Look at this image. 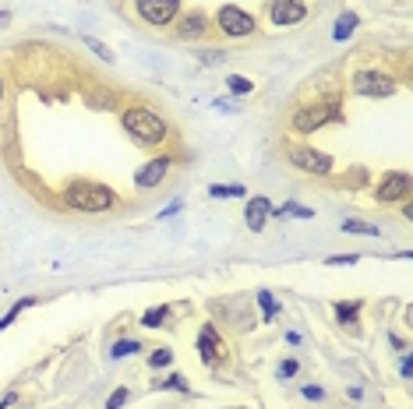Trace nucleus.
Returning <instances> with one entry per match:
<instances>
[{"instance_id": "nucleus-1", "label": "nucleus", "mask_w": 413, "mask_h": 409, "mask_svg": "<svg viewBox=\"0 0 413 409\" xmlns=\"http://www.w3.org/2000/svg\"><path fill=\"white\" fill-rule=\"evenodd\" d=\"M117 202H120L117 191L106 187V184H96V180H75V184L64 187V204L75 208V212H89V215H96V212L117 208Z\"/></svg>"}, {"instance_id": "nucleus-2", "label": "nucleus", "mask_w": 413, "mask_h": 409, "mask_svg": "<svg viewBox=\"0 0 413 409\" xmlns=\"http://www.w3.org/2000/svg\"><path fill=\"white\" fill-rule=\"evenodd\" d=\"M124 131L134 138V141H141V145H163L166 141V134H170V127H166V120L156 113V109H149V106H131V109H124Z\"/></svg>"}, {"instance_id": "nucleus-3", "label": "nucleus", "mask_w": 413, "mask_h": 409, "mask_svg": "<svg viewBox=\"0 0 413 409\" xmlns=\"http://www.w3.org/2000/svg\"><path fill=\"white\" fill-rule=\"evenodd\" d=\"M215 25H219V32L230 36V39H247V36H254V18H251L244 7H237V4H222V7L215 11Z\"/></svg>"}, {"instance_id": "nucleus-4", "label": "nucleus", "mask_w": 413, "mask_h": 409, "mask_svg": "<svg viewBox=\"0 0 413 409\" xmlns=\"http://www.w3.org/2000/svg\"><path fill=\"white\" fill-rule=\"evenodd\" d=\"M353 92L357 96H368V99H389L396 96V78L385 75V71H357L353 75Z\"/></svg>"}, {"instance_id": "nucleus-5", "label": "nucleus", "mask_w": 413, "mask_h": 409, "mask_svg": "<svg viewBox=\"0 0 413 409\" xmlns=\"http://www.w3.org/2000/svg\"><path fill=\"white\" fill-rule=\"evenodd\" d=\"M286 159L297 166V170H304V173H314V177H325V173H332V156H325L321 148H311V145H290L286 148Z\"/></svg>"}, {"instance_id": "nucleus-6", "label": "nucleus", "mask_w": 413, "mask_h": 409, "mask_svg": "<svg viewBox=\"0 0 413 409\" xmlns=\"http://www.w3.org/2000/svg\"><path fill=\"white\" fill-rule=\"evenodd\" d=\"M339 116V109L336 106H328V102H311V106H301L297 113H294V131L297 134H311V131H318V127H325L328 120H336Z\"/></svg>"}, {"instance_id": "nucleus-7", "label": "nucleus", "mask_w": 413, "mask_h": 409, "mask_svg": "<svg viewBox=\"0 0 413 409\" xmlns=\"http://www.w3.org/2000/svg\"><path fill=\"white\" fill-rule=\"evenodd\" d=\"M134 11H138L141 21L163 28V25L181 18V0H134Z\"/></svg>"}, {"instance_id": "nucleus-8", "label": "nucleus", "mask_w": 413, "mask_h": 409, "mask_svg": "<svg viewBox=\"0 0 413 409\" xmlns=\"http://www.w3.org/2000/svg\"><path fill=\"white\" fill-rule=\"evenodd\" d=\"M410 195V173L396 170V173H385V180L375 187V198L382 204H392V202H403Z\"/></svg>"}, {"instance_id": "nucleus-9", "label": "nucleus", "mask_w": 413, "mask_h": 409, "mask_svg": "<svg viewBox=\"0 0 413 409\" xmlns=\"http://www.w3.org/2000/svg\"><path fill=\"white\" fill-rule=\"evenodd\" d=\"M308 18V4L304 0H272L269 4V21L272 25H297Z\"/></svg>"}, {"instance_id": "nucleus-10", "label": "nucleus", "mask_w": 413, "mask_h": 409, "mask_svg": "<svg viewBox=\"0 0 413 409\" xmlns=\"http://www.w3.org/2000/svg\"><path fill=\"white\" fill-rule=\"evenodd\" d=\"M170 173V159L166 156H159V159H152V163H145L138 173H134V184L141 187V191H152V187H159L163 184V177Z\"/></svg>"}, {"instance_id": "nucleus-11", "label": "nucleus", "mask_w": 413, "mask_h": 409, "mask_svg": "<svg viewBox=\"0 0 413 409\" xmlns=\"http://www.w3.org/2000/svg\"><path fill=\"white\" fill-rule=\"evenodd\" d=\"M269 215H272V202L269 198H251V202L244 204V222H247L251 233H262Z\"/></svg>"}, {"instance_id": "nucleus-12", "label": "nucleus", "mask_w": 413, "mask_h": 409, "mask_svg": "<svg viewBox=\"0 0 413 409\" xmlns=\"http://www.w3.org/2000/svg\"><path fill=\"white\" fill-rule=\"evenodd\" d=\"M198 353H202V360H205L208 367H212V364H219V353H222V339H219L215 325H205V328L198 332Z\"/></svg>"}, {"instance_id": "nucleus-13", "label": "nucleus", "mask_w": 413, "mask_h": 409, "mask_svg": "<svg viewBox=\"0 0 413 409\" xmlns=\"http://www.w3.org/2000/svg\"><path fill=\"white\" fill-rule=\"evenodd\" d=\"M208 32V18L202 11H191L184 18H177V39H202Z\"/></svg>"}, {"instance_id": "nucleus-14", "label": "nucleus", "mask_w": 413, "mask_h": 409, "mask_svg": "<svg viewBox=\"0 0 413 409\" xmlns=\"http://www.w3.org/2000/svg\"><path fill=\"white\" fill-rule=\"evenodd\" d=\"M357 25H360V18H357L353 11H346V14L336 21V32H332V39H336V43H346V39L353 36V28H357Z\"/></svg>"}, {"instance_id": "nucleus-15", "label": "nucleus", "mask_w": 413, "mask_h": 409, "mask_svg": "<svg viewBox=\"0 0 413 409\" xmlns=\"http://www.w3.org/2000/svg\"><path fill=\"white\" fill-rule=\"evenodd\" d=\"M336 317H339V325H353L360 317V300H339L336 304Z\"/></svg>"}, {"instance_id": "nucleus-16", "label": "nucleus", "mask_w": 413, "mask_h": 409, "mask_svg": "<svg viewBox=\"0 0 413 409\" xmlns=\"http://www.w3.org/2000/svg\"><path fill=\"white\" fill-rule=\"evenodd\" d=\"M343 233H353V236H378V226L360 222V219H346V222H343Z\"/></svg>"}, {"instance_id": "nucleus-17", "label": "nucleus", "mask_w": 413, "mask_h": 409, "mask_svg": "<svg viewBox=\"0 0 413 409\" xmlns=\"http://www.w3.org/2000/svg\"><path fill=\"white\" fill-rule=\"evenodd\" d=\"M131 353H141V342H138V339H120V342L109 349L113 360H124V356H131Z\"/></svg>"}, {"instance_id": "nucleus-18", "label": "nucleus", "mask_w": 413, "mask_h": 409, "mask_svg": "<svg viewBox=\"0 0 413 409\" xmlns=\"http://www.w3.org/2000/svg\"><path fill=\"white\" fill-rule=\"evenodd\" d=\"M258 307H262L265 321H276V314H279V304L272 300V293H269V290H262V293H258Z\"/></svg>"}, {"instance_id": "nucleus-19", "label": "nucleus", "mask_w": 413, "mask_h": 409, "mask_svg": "<svg viewBox=\"0 0 413 409\" xmlns=\"http://www.w3.org/2000/svg\"><path fill=\"white\" fill-rule=\"evenodd\" d=\"M208 195H212V198H244V187H240V184H230V187L212 184V187H208Z\"/></svg>"}, {"instance_id": "nucleus-20", "label": "nucleus", "mask_w": 413, "mask_h": 409, "mask_svg": "<svg viewBox=\"0 0 413 409\" xmlns=\"http://www.w3.org/2000/svg\"><path fill=\"white\" fill-rule=\"evenodd\" d=\"M166 314H170V307H152V310H145L141 325H145V328H159V325L166 321Z\"/></svg>"}, {"instance_id": "nucleus-21", "label": "nucleus", "mask_w": 413, "mask_h": 409, "mask_svg": "<svg viewBox=\"0 0 413 409\" xmlns=\"http://www.w3.org/2000/svg\"><path fill=\"white\" fill-rule=\"evenodd\" d=\"M82 43H85V46H89V50H92V53H96L103 64H113V50H106L100 39H92V36H82Z\"/></svg>"}, {"instance_id": "nucleus-22", "label": "nucleus", "mask_w": 413, "mask_h": 409, "mask_svg": "<svg viewBox=\"0 0 413 409\" xmlns=\"http://www.w3.org/2000/svg\"><path fill=\"white\" fill-rule=\"evenodd\" d=\"M226 89H230L233 96H247V92H251L254 85H251L247 78H240V75H230V78H226Z\"/></svg>"}, {"instance_id": "nucleus-23", "label": "nucleus", "mask_w": 413, "mask_h": 409, "mask_svg": "<svg viewBox=\"0 0 413 409\" xmlns=\"http://www.w3.org/2000/svg\"><path fill=\"white\" fill-rule=\"evenodd\" d=\"M170 360H173L170 349H156V353L149 356V367H170Z\"/></svg>"}, {"instance_id": "nucleus-24", "label": "nucleus", "mask_w": 413, "mask_h": 409, "mask_svg": "<svg viewBox=\"0 0 413 409\" xmlns=\"http://www.w3.org/2000/svg\"><path fill=\"white\" fill-rule=\"evenodd\" d=\"M124 403H127V388H117V392L106 399V409H120Z\"/></svg>"}, {"instance_id": "nucleus-25", "label": "nucleus", "mask_w": 413, "mask_h": 409, "mask_svg": "<svg viewBox=\"0 0 413 409\" xmlns=\"http://www.w3.org/2000/svg\"><path fill=\"white\" fill-rule=\"evenodd\" d=\"M294 374H297V360H283V364H279V378H283V381H290Z\"/></svg>"}, {"instance_id": "nucleus-26", "label": "nucleus", "mask_w": 413, "mask_h": 409, "mask_svg": "<svg viewBox=\"0 0 413 409\" xmlns=\"http://www.w3.org/2000/svg\"><path fill=\"white\" fill-rule=\"evenodd\" d=\"M353 261H360L357 254H332L328 258V265H353Z\"/></svg>"}, {"instance_id": "nucleus-27", "label": "nucleus", "mask_w": 413, "mask_h": 409, "mask_svg": "<svg viewBox=\"0 0 413 409\" xmlns=\"http://www.w3.org/2000/svg\"><path fill=\"white\" fill-rule=\"evenodd\" d=\"M159 388H181V392H188V381L184 378H170V381H159Z\"/></svg>"}, {"instance_id": "nucleus-28", "label": "nucleus", "mask_w": 413, "mask_h": 409, "mask_svg": "<svg viewBox=\"0 0 413 409\" xmlns=\"http://www.w3.org/2000/svg\"><path fill=\"white\" fill-rule=\"evenodd\" d=\"M304 396H308V399H321V396H325V392H321V388H318V385H308V388H304Z\"/></svg>"}, {"instance_id": "nucleus-29", "label": "nucleus", "mask_w": 413, "mask_h": 409, "mask_svg": "<svg viewBox=\"0 0 413 409\" xmlns=\"http://www.w3.org/2000/svg\"><path fill=\"white\" fill-rule=\"evenodd\" d=\"M11 403H18V396H14V392H11V396H7V399L0 403V409H7V406H11Z\"/></svg>"}, {"instance_id": "nucleus-30", "label": "nucleus", "mask_w": 413, "mask_h": 409, "mask_svg": "<svg viewBox=\"0 0 413 409\" xmlns=\"http://www.w3.org/2000/svg\"><path fill=\"white\" fill-rule=\"evenodd\" d=\"M0 102H4V78H0Z\"/></svg>"}, {"instance_id": "nucleus-31", "label": "nucleus", "mask_w": 413, "mask_h": 409, "mask_svg": "<svg viewBox=\"0 0 413 409\" xmlns=\"http://www.w3.org/2000/svg\"><path fill=\"white\" fill-rule=\"evenodd\" d=\"M4 21H7V14H0V25H4Z\"/></svg>"}]
</instances>
